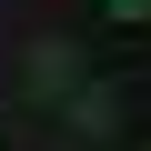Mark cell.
<instances>
[{
	"instance_id": "cell-2",
	"label": "cell",
	"mask_w": 151,
	"mask_h": 151,
	"mask_svg": "<svg viewBox=\"0 0 151 151\" xmlns=\"http://www.w3.org/2000/svg\"><path fill=\"white\" fill-rule=\"evenodd\" d=\"M111 111H121V91L111 81H81V131H111Z\"/></svg>"
},
{
	"instance_id": "cell-1",
	"label": "cell",
	"mask_w": 151,
	"mask_h": 151,
	"mask_svg": "<svg viewBox=\"0 0 151 151\" xmlns=\"http://www.w3.org/2000/svg\"><path fill=\"white\" fill-rule=\"evenodd\" d=\"M30 81H40V91L60 101L70 81H81V50H70V40H30Z\"/></svg>"
},
{
	"instance_id": "cell-3",
	"label": "cell",
	"mask_w": 151,
	"mask_h": 151,
	"mask_svg": "<svg viewBox=\"0 0 151 151\" xmlns=\"http://www.w3.org/2000/svg\"><path fill=\"white\" fill-rule=\"evenodd\" d=\"M101 10H111V20H151V0H101Z\"/></svg>"
}]
</instances>
